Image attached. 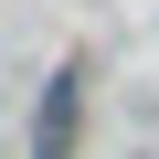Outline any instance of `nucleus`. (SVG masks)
<instances>
[{
  "instance_id": "obj_1",
  "label": "nucleus",
  "mask_w": 159,
  "mask_h": 159,
  "mask_svg": "<svg viewBox=\"0 0 159 159\" xmlns=\"http://www.w3.org/2000/svg\"><path fill=\"white\" fill-rule=\"evenodd\" d=\"M74 117H85V74H53V85H43V117H32V159H64L74 148Z\"/></svg>"
}]
</instances>
